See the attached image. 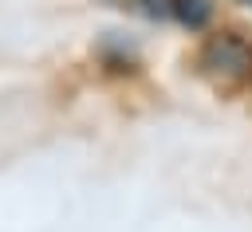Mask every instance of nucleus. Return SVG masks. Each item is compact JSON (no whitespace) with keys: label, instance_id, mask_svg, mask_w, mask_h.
Wrapping results in <instances>:
<instances>
[{"label":"nucleus","instance_id":"1","mask_svg":"<svg viewBox=\"0 0 252 232\" xmlns=\"http://www.w3.org/2000/svg\"><path fill=\"white\" fill-rule=\"evenodd\" d=\"M201 67L217 83H228V87L248 83L252 79V43L236 31H217L201 47Z\"/></svg>","mask_w":252,"mask_h":232},{"label":"nucleus","instance_id":"2","mask_svg":"<svg viewBox=\"0 0 252 232\" xmlns=\"http://www.w3.org/2000/svg\"><path fill=\"white\" fill-rule=\"evenodd\" d=\"M173 16H181L189 28H201V24L209 20V4H205V0H177V4H173Z\"/></svg>","mask_w":252,"mask_h":232},{"label":"nucleus","instance_id":"3","mask_svg":"<svg viewBox=\"0 0 252 232\" xmlns=\"http://www.w3.org/2000/svg\"><path fill=\"white\" fill-rule=\"evenodd\" d=\"M134 4H138V8L146 12V16H154V20H169V16H173V4H177V0H134Z\"/></svg>","mask_w":252,"mask_h":232}]
</instances>
